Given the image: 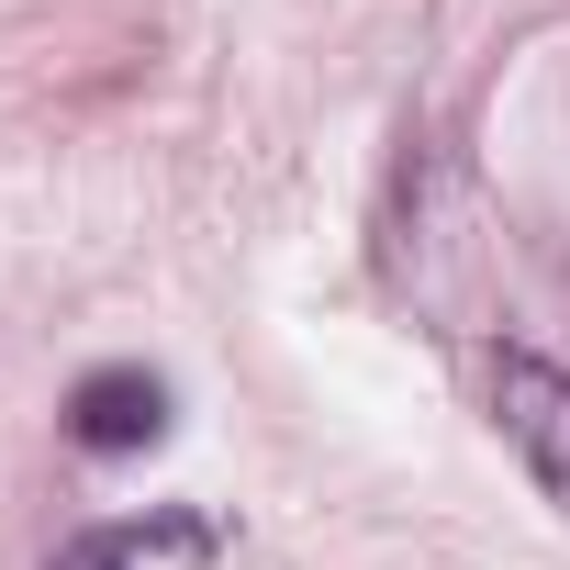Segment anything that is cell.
<instances>
[{
	"instance_id": "obj_1",
	"label": "cell",
	"mask_w": 570,
	"mask_h": 570,
	"mask_svg": "<svg viewBox=\"0 0 570 570\" xmlns=\"http://www.w3.org/2000/svg\"><path fill=\"white\" fill-rule=\"evenodd\" d=\"M492 425L525 459V481L570 514V370H548L537 347H503L492 358Z\"/></svg>"
},
{
	"instance_id": "obj_2",
	"label": "cell",
	"mask_w": 570,
	"mask_h": 570,
	"mask_svg": "<svg viewBox=\"0 0 570 570\" xmlns=\"http://www.w3.org/2000/svg\"><path fill=\"white\" fill-rule=\"evenodd\" d=\"M68 436H79L90 459L157 448V436H168V381H157V370H90V381L68 392Z\"/></svg>"
},
{
	"instance_id": "obj_3",
	"label": "cell",
	"mask_w": 570,
	"mask_h": 570,
	"mask_svg": "<svg viewBox=\"0 0 570 570\" xmlns=\"http://www.w3.org/2000/svg\"><path fill=\"white\" fill-rule=\"evenodd\" d=\"M157 548H213V537H202L190 514H157V525H146V514H124V525H90L57 570H146Z\"/></svg>"
}]
</instances>
